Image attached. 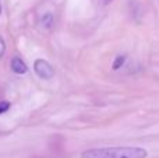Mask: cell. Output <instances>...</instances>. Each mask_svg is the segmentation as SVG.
I'll return each mask as SVG.
<instances>
[{
	"mask_svg": "<svg viewBox=\"0 0 159 158\" xmlns=\"http://www.w3.org/2000/svg\"><path fill=\"white\" fill-rule=\"evenodd\" d=\"M143 147H102L91 148L81 154V158H147Z\"/></svg>",
	"mask_w": 159,
	"mask_h": 158,
	"instance_id": "6da1fadb",
	"label": "cell"
},
{
	"mask_svg": "<svg viewBox=\"0 0 159 158\" xmlns=\"http://www.w3.org/2000/svg\"><path fill=\"white\" fill-rule=\"evenodd\" d=\"M34 70L38 74V77L43 78V80H50L55 76V69L49 62L43 60V59H38L34 63Z\"/></svg>",
	"mask_w": 159,
	"mask_h": 158,
	"instance_id": "7a4b0ae2",
	"label": "cell"
},
{
	"mask_svg": "<svg viewBox=\"0 0 159 158\" xmlns=\"http://www.w3.org/2000/svg\"><path fill=\"white\" fill-rule=\"evenodd\" d=\"M11 69H13V72L17 73V74H25L28 67L20 58H13V60H11Z\"/></svg>",
	"mask_w": 159,
	"mask_h": 158,
	"instance_id": "3957f363",
	"label": "cell"
},
{
	"mask_svg": "<svg viewBox=\"0 0 159 158\" xmlns=\"http://www.w3.org/2000/svg\"><path fill=\"white\" fill-rule=\"evenodd\" d=\"M42 24H43L45 28H52L53 25V16L52 14H46V16H43V18H42Z\"/></svg>",
	"mask_w": 159,
	"mask_h": 158,
	"instance_id": "277c9868",
	"label": "cell"
},
{
	"mask_svg": "<svg viewBox=\"0 0 159 158\" xmlns=\"http://www.w3.org/2000/svg\"><path fill=\"white\" fill-rule=\"evenodd\" d=\"M126 62V56H117V58L115 59V62H113V70H119L121 66H123V63Z\"/></svg>",
	"mask_w": 159,
	"mask_h": 158,
	"instance_id": "5b68a950",
	"label": "cell"
},
{
	"mask_svg": "<svg viewBox=\"0 0 159 158\" xmlns=\"http://www.w3.org/2000/svg\"><path fill=\"white\" fill-rule=\"evenodd\" d=\"M10 106H11V104L8 102V101H2V102H0V115L6 114V112L10 109Z\"/></svg>",
	"mask_w": 159,
	"mask_h": 158,
	"instance_id": "8992f818",
	"label": "cell"
},
{
	"mask_svg": "<svg viewBox=\"0 0 159 158\" xmlns=\"http://www.w3.org/2000/svg\"><path fill=\"white\" fill-rule=\"evenodd\" d=\"M4 50H6V44H4V39L0 36V58L4 55Z\"/></svg>",
	"mask_w": 159,
	"mask_h": 158,
	"instance_id": "52a82bcc",
	"label": "cell"
},
{
	"mask_svg": "<svg viewBox=\"0 0 159 158\" xmlns=\"http://www.w3.org/2000/svg\"><path fill=\"white\" fill-rule=\"evenodd\" d=\"M101 2V4H103V6H107V4H110V3L113 2V0H99Z\"/></svg>",
	"mask_w": 159,
	"mask_h": 158,
	"instance_id": "ba28073f",
	"label": "cell"
},
{
	"mask_svg": "<svg viewBox=\"0 0 159 158\" xmlns=\"http://www.w3.org/2000/svg\"><path fill=\"white\" fill-rule=\"evenodd\" d=\"M0 14H2V2H0Z\"/></svg>",
	"mask_w": 159,
	"mask_h": 158,
	"instance_id": "9c48e42d",
	"label": "cell"
}]
</instances>
